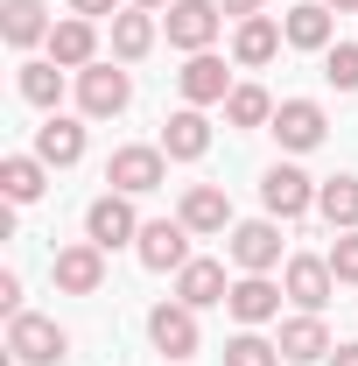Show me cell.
<instances>
[{
  "label": "cell",
  "instance_id": "cell-3",
  "mask_svg": "<svg viewBox=\"0 0 358 366\" xmlns=\"http://www.w3.org/2000/svg\"><path fill=\"white\" fill-rule=\"evenodd\" d=\"M85 239H91V247H106V254H113V247H134V239H140L134 197H127V190H106V197L85 212Z\"/></svg>",
  "mask_w": 358,
  "mask_h": 366
},
{
  "label": "cell",
  "instance_id": "cell-16",
  "mask_svg": "<svg viewBox=\"0 0 358 366\" xmlns=\"http://www.w3.org/2000/svg\"><path fill=\"white\" fill-rule=\"evenodd\" d=\"M169 162H197L204 148H211V120H204V106H183V113H169V127H162V141H155Z\"/></svg>",
  "mask_w": 358,
  "mask_h": 366
},
{
  "label": "cell",
  "instance_id": "cell-32",
  "mask_svg": "<svg viewBox=\"0 0 358 366\" xmlns=\"http://www.w3.org/2000/svg\"><path fill=\"white\" fill-rule=\"evenodd\" d=\"M0 310H7V317H21V274H14V268L0 274Z\"/></svg>",
  "mask_w": 358,
  "mask_h": 366
},
{
  "label": "cell",
  "instance_id": "cell-5",
  "mask_svg": "<svg viewBox=\"0 0 358 366\" xmlns=\"http://www.w3.org/2000/svg\"><path fill=\"white\" fill-rule=\"evenodd\" d=\"M162 177H169V155H162V148H113V162H106V183L127 190V197L162 190Z\"/></svg>",
  "mask_w": 358,
  "mask_h": 366
},
{
  "label": "cell",
  "instance_id": "cell-17",
  "mask_svg": "<svg viewBox=\"0 0 358 366\" xmlns=\"http://www.w3.org/2000/svg\"><path fill=\"white\" fill-rule=\"evenodd\" d=\"M225 296H232L225 261H183V268H176V303H190V310H211V303H225Z\"/></svg>",
  "mask_w": 358,
  "mask_h": 366
},
{
  "label": "cell",
  "instance_id": "cell-25",
  "mask_svg": "<svg viewBox=\"0 0 358 366\" xmlns=\"http://www.w3.org/2000/svg\"><path fill=\"white\" fill-rule=\"evenodd\" d=\"M316 212L330 219V232H358V177L316 183Z\"/></svg>",
  "mask_w": 358,
  "mask_h": 366
},
{
  "label": "cell",
  "instance_id": "cell-8",
  "mask_svg": "<svg viewBox=\"0 0 358 366\" xmlns=\"http://www.w3.org/2000/svg\"><path fill=\"white\" fill-rule=\"evenodd\" d=\"M281 289H288V303H295V310H323V303H330V289H337L330 254H295L288 274H281Z\"/></svg>",
  "mask_w": 358,
  "mask_h": 366
},
{
  "label": "cell",
  "instance_id": "cell-12",
  "mask_svg": "<svg viewBox=\"0 0 358 366\" xmlns=\"http://www.w3.org/2000/svg\"><path fill=\"white\" fill-rule=\"evenodd\" d=\"M330 352H337V345H330V324L316 317V310L281 324V360L288 366H316V360H330Z\"/></svg>",
  "mask_w": 358,
  "mask_h": 366
},
{
  "label": "cell",
  "instance_id": "cell-6",
  "mask_svg": "<svg viewBox=\"0 0 358 366\" xmlns=\"http://www.w3.org/2000/svg\"><path fill=\"white\" fill-rule=\"evenodd\" d=\"M134 254H140V268H155V274H176L183 261H197V254H190V226H183V219H155V226H140Z\"/></svg>",
  "mask_w": 358,
  "mask_h": 366
},
{
  "label": "cell",
  "instance_id": "cell-22",
  "mask_svg": "<svg viewBox=\"0 0 358 366\" xmlns=\"http://www.w3.org/2000/svg\"><path fill=\"white\" fill-rule=\"evenodd\" d=\"M49 29H56V21L43 14V0H0V36H7L14 49L49 43Z\"/></svg>",
  "mask_w": 358,
  "mask_h": 366
},
{
  "label": "cell",
  "instance_id": "cell-20",
  "mask_svg": "<svg viewBox=\"0 0 358 366\" xmlns=\"http://www.w3.org/2000/svg\"><path fill=\"white\" fill-rule=\"evenodd\" d=\"M281 43H288V36L274 29L267 14H246V21L232 29V56H239L246 71H260V64H274V49H281Z\"/></svg>",
  "mask_w": 358,
  "mask_h": 366
},
{
  "label": "cell",
  "instance_id": "cell-28",
  "mask_svg": "<svg viewBox=\"0 0 358 366\" xmlns=\"http://www.w3.org/2000/svg\"><path fill=\"white\" fill-rule=\"evenodd\" d=\"M21 99L29 106H56L63 99V64H21Z\"/></svg>",
  "mask_w": 358,
  "mask_h": 366
},
{
  "label": "cell",
  "instance_id": "cell-34",
  "mask_svg": "<svg viewBox=\"0 0 358 366\" xmlns=\"http://www.w3.org/2000/svg\"><path fill=\"white\" fill-rule=\"evenodd\" d=\"M71 14H85V21H98V14H113V0H71Z\"/></svg>",
  "mask_w": 358,
  "mask_h": 366
},
{
  "label": "cell",
  "instance_id": "cell-36",
  "mask_svg": "<svg viewBox=\"0 0 358 366\" xmlns=\"http://www.w3.org/2000/svg\"><path fill=\"white\" fill-rule=\"evenodd\" d=\"M323 7H330V14H352V7H358V0H323Z\"/></svg>",
  "mask_w": 358,
  "mask_h": 366
},
{
  "label": "cell",
  "instance_id": "cell-29",
  "mask_svg": "<svg viewBox=\"0 0 358 366\" xmlns=\"http://www.w3.org/2000/svg\"><path fill=\"white\" fill-rule=\"evenodd\" d=\"M225 366H281V345H267L260 331H239L225 345Z\"/></svg>",
  "mask_w": 358,
  "mask_h": 366
},
{
  "label": "cell",
  "instance_id": "cell-27",
  "mask_svg": "<svg viewBox=\"0 0 358 366\" xmlns=\"http://www.w3.org/2000/svg\"><path fill=\"white\" fill-rule=\"evenodd\" d=\"M225 120L232 127H267L274 120V99L260 85H232V99H225Z\"/></svg>",
  "mask_w": 358,
  "mask_h": 366
},
{
  "label": "cell",
  "instance_id": "cell-33",
  "mask_svg": "<svg viewBox=\"0 0 358 366\" xmlns=\"http://www.w3.org/2000/svg\"><path fill=\"white\" fill-rule=\"evenodd\" d=\"M225 14H232V21H246V14H260V7H267V0H218Z\"/></svg>",
  "mask_w": 358,
  "mask_h": 366
},
{
  "label": "cell",
  "instance_id": "cell-21",
  "mask_svg": "<svg viewBox=\"0 0 358 366\" xmlns=\"http://www.w3.org/2000/svg\"><path fill=\"white\" fill-rule=\"evenodd\" d=\"M36 155H43L49 169H71V162L85 155V127H78V120H63V113H49L43 127H36Z\"/></svg>",
  "mask_w": 358,
  "mask_h": 366
},
{
  "label": "cell",
  "instance_id": "cell-4",
  "mask_svg": "<svg viewBox=\"0 0 358 366\" xmlns=\"http://www.w3.org/2000/svg\"><path fill=\"white\" fill-rule=\"evenodd\" d=\"M127 99H134V78H127V71H113V64H85V71H78V106H85L91 120L127 113Z\"/></svg>",
  "mask_w": 358,
  "mask_h": 366
},
{
  "label": "cell",
  "instance_id": "cell-18",
  "mask_svg": "<svg viewBox=\"0 0 358 366\" xmlns=\"http://www.w3.org/2000/svg\"><path fill=\"white\" fill-rule=\"evenodd\" d=\"M176 219H183L190 232H225V226H232V197H225L218 183H190Z\"/></svg>",
  "mask_w": 358,
  "mask_h": 366
},
{
  "label": "cell",
  "instance_id": "cell-19",
  "mask_svg": "<svg viewBox=\"0 0 358 366\" xmlns=\"http://www.w3.org/2000/svg\"><path fill=\"white\" fill-rule=\"evenodd\" d=\"M91 49H98V29H91L85 14H71V21L49 29V64H63V71H85Z\"/></svg>",
  "mask_w": 358,
  "mask_h": 366
},
{
  "label": "cell",
  "instance_id": "cell-30",
  "mask_svg": "<svg viewBox=\"0 0 358 366\" xmlns=\"http://www.w3.org/2000/svg\"><path fill=\"white\" fill-rule=\"evenodd\" d=\"M323 78L337 92H358V43H330L323 49Z\"/></svg>",
  "mask_w": 358,
  "mask_h": 366
},
{
  "label": "cell",
  "instance_id": "cell-15",
  "mask_svg": "<svg viewBox=\"0 0 358 366\" xmlns=\"http://www.w3.org/2000/svg\"><path fill=\"white\" fill-rule=\"evenodd\" d=\"M274 134H281V148L310 155L316 141H323V106H316V99H281V106H274Z\"/></svg>",
  "mask_w": 358,
  "mask_h": 366
},
{
  "label": "cell",
  "instance_id": "cell-13",
  "mask_svg": "<svg viewBox=\"0 0 358 366\" xmlns=\"http://www.w3.org/2000/svg\"><path fill=\"white\" fill-rule=\"evenodd\" d=\"M232 261L246 274H267L281 261V226L274 219H246V226H232Z\"/></svg>",
  "mask_w": 358,
  "mask_h": 366
},
{
  "label": "cell",
  "instance_id": "cell-7",
  "mask_svg": "<svg viewBox=\"0 0 358 366\" xmlns=\"http://www.w3.org/2000/svg\"><path fill=\"white\" fill-rule=\"evenodd\" d=\"M260 204H267V219H302L316 204V183L295 169V162H274L267 177H260Z\"/></svg>",
  "mask_w": 358,
  "mask_h": 366
},
{
  "label": "cell",
  "instance_id": "cell-9",
  "mask_svg": "<svg viewBox=\"0 0 358 366\" xmlns=\"http://www.w3.org/2000/svg\"><path fill=\"white\" fill-rule=\"evenodd\" d=\"M148 338H155L162 360H190V352H197V310H190V303H155Z\"/></svg>",
  "mask_w": 358,
  "mask_h": 366
},
{
  "label": "cell",
  "instance_id": "cell-14",
  "mask_svg": "<svg viewBox=\"0 0 358 366\" xmlns=\"http://www.w3.org/2000/svg\"><path fill=\"white\" fill-rule=\"evenodd\" d=\"M281 296H288V289H274L267 274H239V282H232V296H225V310H232V317L253 331V324L281 317Z\"/></svg>",
  "mask_w": 358,
  "mask_h": 366
},
{
  "label": "cell",
  "instance_id": "cell-11",
  "mask_svg": "<svg viewBox=\"0 0 358 366\" xmlns=\"http://www.w3.org/2000/svg\"><path fill=\"white\" fill-rule=\"evenodd\" d=\"M98 282H106V247L78 239V247L56 254V289L63 296H98Z\"/></svg>",
  "mask_w": 358,
  "mask_h": 366
},
{
  "label": "cell",
  "instance_id": "cell-37",
  "mask_svg": "<svg viewBox=\"0 0 358 366\" xmlns=\"http://www.w3.org/2000/svg\"><path fill=\"white\" fill-rule=\"evenodd\" d=\"M134 7H148V14H155V7H169V0H134Z\"/></svg>",
  "mask_w": 358,
  "mask_h": 366
},
{
  "label": "cell",
  "instance_id": "cell-2",
  "mask_svg": "<svg viewBox=\"0 0 358 366\" xmlns=\"http://www.w3.org/2000/svg\"><path fill=\"white\" fill-rule=\"evenodd\" d=\"M218 21H225V7H218V0H169V14H162L169 43H176V49H190V56L218 43Z\"/></svg>",
  "mask_w": 358,
  "mask_h": 366
},
{
  "label": "cell",
  "instance_id": "cell-24",
  "mask_svg": "<svg viewBox=\"0 0 358 366\" xmlns=\"http://www.w3.org/2000/svg\"><path fill=\"white\" fill-rule=\"evenodd\" d=\"M148 49H155V14H148V7L113 14V56H120V64H140Z\"/></svg>",
  "mask_w": 358,
  "mask_h": 366
},
{
  "label": "cell",
  "instance_id": "cell-23",
  "mask_svg": "<svg viewBox=\"0 0 358 366\" xmlns=\"http://www.w3.org/2000/svg\"><path fill=\"white\" fill-rule=\"evenodd\" d=\"M281 36H288L295 49H330V7H323V0L288 7V14H281Z\"/></svg>",
  "mask_w": 358,
  "mask_h": 366
},
{
  "label": "cell",
  "instance_id": "cell-10",
  "mask_svg": "<svg viewBox=\"0 0 358 366\" xmlns=\"http://www.w3.org/2000/svg\"><path fill=\"white\" fill-rule=\"evenodd\" d=\"M176 85H183V99H190V106H225V99H232V71H225V56L197 49V56L176 71Z\"/></svg>",
  "mask_w": 358,
  "mask_h": 366
},
{
  "label": "cell",
  "instance_id": "cell-35",
  "mask_svg": "<svg viewBox=\"0 0 358 366\" xmlns=\"http://www.w3.org/2000/svg\"><path fill=\"white\" fill-rule=\"evenodd\" d=\"M330 366H358V338H352V345H337V352H330Z\"/></svg>",
  "mask_w": 358,
  "mask_h": 366
},
{
  "label": "cell",
  "instance_id": "cell-1",
  "mask_svg": "<svg viewBox=\"0 0 358 366\" xmlns=\"http://www.w3.org/2000/svg\"><path fill=\"white\" fill-rule=\"evenodd\" d=\"M7 352H14V366H56L71 360V331L21 310V317H7Z\"/></svg>",
  "mask_w": 358,
  "mask_h": 366
},
{
  "label": "cell",
  "instance_id": "cell-31",
  "mask_svg": "<svg viewBox=\"0 0 358 366\" xmlns=\"http://www.w3.org/2000/svg\"><path fill=\"white\" fill-rule=\"evenodd\" d=\"M330 274H337V282H358V232H337V247H330Z\"/></svg>",
  "mask_w": 358,
  "mask_h": 366
},
{
  "label": "cell",
  "instance_id": "cell-26",
  "mask_svg": "<svg viewBox=\"0 0 358 366\" xmlns=\"http://www.w3.org/2000/svg\"><path fill=\"white\" fill-rule=\"evenodd\" d=\"M43 177H49L43 155H7V162H0V190H7V204H36V197H43Z\"/></svg>",
  "mask_w": 358,
  "mask_h": 366
}]
</instances>
